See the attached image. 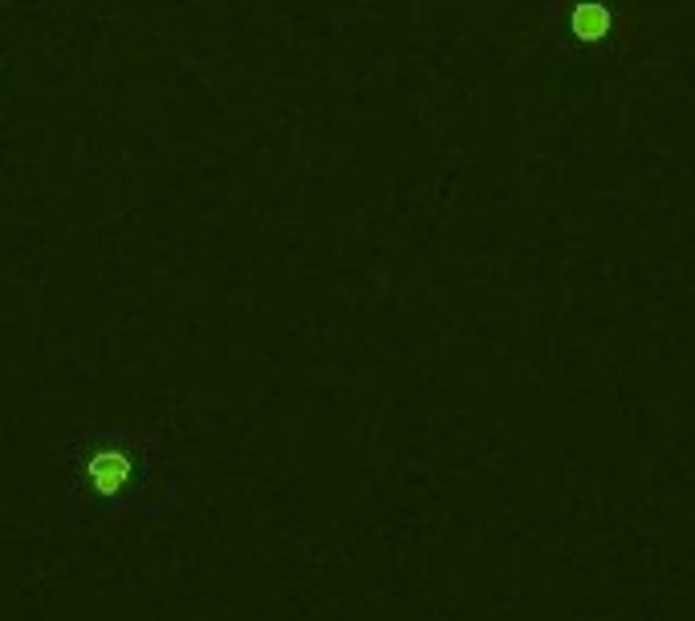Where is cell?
I'll list each match as a JSON object with an SVG mask.
<instances>
[{"label":"cell","instance_id":"cell-1","mask_svg":"<svg viewBox=\"0 0 695 621\" xmlns=\"http://www.w3.org/2000/svg\"><path fill=\"white\" fill-rule=\"evenodd\" d=\"M86 484H90L102 500H114V496L134 488V459L119 447L95 451L90 463H86Z\"/></svg>","mask_w":695,"mask_h":621},{"label":"cell","instance_id":"cell-2","mask_svg":"<svg viewBox=\"0 0 695 621\" xmlns=\"http://www.w3.org/2000/svg\"><path fill=\"white\" fill-rule=\"evenodd\" d=\"M606 29H610V13L602 4H577L574 13H570V33L577 41H602Z\"/></svg>","mask_w":695,"mask_h":621}]
</instances>
